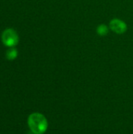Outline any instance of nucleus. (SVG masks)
Returning a JSON list of instances; mask_svg holds the SVG:
<instances>
[{"instance_id": "obj_1", "label": "nucleus", "mask_w": 133, "mask_h": 134, "mask_svg": "<svg viewBox=\"0 0 133 134\" xmlns=\"http://www.w3.org/2000/svg\"><path fill=\"white\" fill-rule=\"evenodd\" d=\"M27 125L34 134L45 133L48 129V121L41 113L31 114L27 119Z\"/></svg>"}, {"instance_id": "obj_2", "label": "nucleus", "mask_w": 133, "mask_h": 134, "mask_svg": "<svg viewBox=\"0 0 133 134\" xmlns=\"http://www.w3.org/2000/svg\"><path fill=\"white\" fill-rule=\"evenodd\" d=\"M2 41L5 46L13 47L17 45L19 42V37L15 30L13 28H8L2 32Z\"/></svg>"}, {"instance_id": "obj_3", "label": "nucleus", "mask_w": 133, "mask_h": 134, "mask_svg": "<svg viewBox=\"0 0 133 134\" xmlns=\"http://www.w3.org/2000/svg\"><path fill=\"white\" fill-rule=\"evenodd\" d=\"M109 27L111 31H113L114 32L118 35L124 34L128 29L126 23L118 18H114L110 21Z\"/></svg>"}, {"instance_id": "obj_4", "label": "nucleus", "mask_w": 133, "mask_h": 134, "mask_svg": "<svg viewBox=\"0 0 133 134\" xmlns=\"http://www.w3.org/2000/svg\"><path fill=\"white\" fill-rule=\"evenodd\" d=\"M109 32V28L108 27L104 24H100L97 27H96V33L100 35V36H105L108 34Z\"/></svg>"}, {"instance_id": "obj_5", "label": "nucleus", "mask_w": 133, "mask_h": 134, "mask_svg": "<svg viewBox=\"0 0 133 134\" xmlns=\"http://www.w3.org/2000/svg\"><path fill=\"white\" fill-rule=\"evenodd\" d=\"M17 55H18V52L14 48H11V49H8L6 51V54H5L6 58L9 60H13L16 59L17 57Z\"/></svg>"}]
</instances>
